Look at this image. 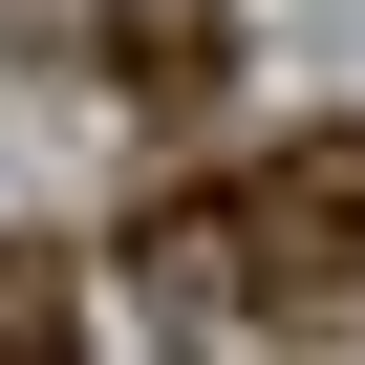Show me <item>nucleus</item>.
I'll use <instances>...</instances> for the list:
<instances>
[{"label":"nucleus","instance_id":"obj_1","mask_svg":"<svg viewBox=\"0 0 365 365\" xmlns=\"http://www.w3.org/2000/svg\"><path fill=\"white\" fill-rule=\"evenodd\" d=\"M150 279H172V301H258V322L344 301V279H365V129L258 150L237 194H172V215H150Z\"/></svg>","mask_w":365,"mask_h":365},{"label":"nucleus","instance_id":"obj_2","mask_svg":"<svg viewBox=\"0 0 365 365\" xmlns=\"http://www.w3.org/2000/svg\"><path fill=\"white\" fill-rule=\"evenodd\" d=\"M108 65H129L150 108H194V86L237 65V0H108Z\"/></svg>","mask_w":365,"mask_h":365},{"label":"nucleus","instance_id":"obj_3","mask_svg":"<svg viewBox=\"0 0 365 365\" xmlns=\"http://www.w3.org/2000/svg\"><path fill=\"white\" fill-rule=\"evenodd\" d=\"M0 365H65V322H43V344H0Z\"/></svg>","mask_w":365,"mask_h":365}]
</instances>
